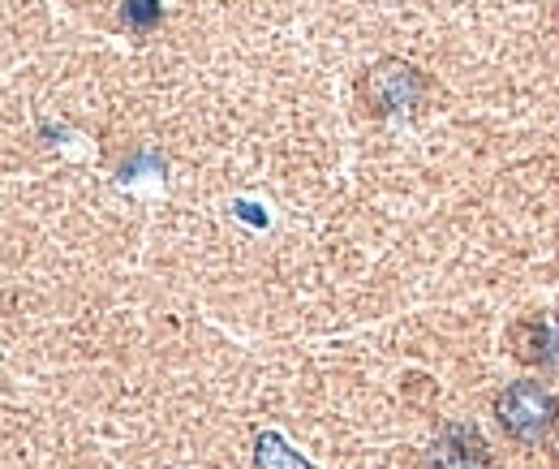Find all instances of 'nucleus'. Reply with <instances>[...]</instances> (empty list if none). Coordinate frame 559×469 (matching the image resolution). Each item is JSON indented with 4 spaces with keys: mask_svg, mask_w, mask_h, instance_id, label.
I'll use <instances>...</instances> for the list:
<instances>
[{
    "mask_svg": "<svg viewBox=\"0 0 559 469\" xmlns=\"http://www.w3.org/2000/svg\"><path fill=\"white\" fill-rule=\"evenodd\" d=\"M159 13H164L159 0H126V13H121V17H126L134 31H146L151 22H159Z\"/></svg>",
    "mask_w": 559,
    "mask_h": 469,
    "instance_id": "5",
    "label": "nucleus"
},
{
    "mask_svg": "<svg viewBox=\"0 0 559 469\" xmlns=\"http://www.w3.org/2000/svg\"><path fill=\"white\" fill-rule=\"evenodd\" d=\"M439 469H487V466H483V461H465V457H461V461H448V466H439Z\"/></svg>",
    "mask_w": 559,
    "mask_h": 469,
    "instance_id": "6",
    "label": "nucleus"
},
{
    "mask_svg": "<svg viewBox=\"0 0 559 469\" xmlns=\"http://www.w3.org/2000/svg\"><path fill=\"white\" fill-rule=\"evenodd\" d=\"M421 95H426V78L409 61H379V66L366 73V99L383 117L418 108Z\"/></svg>",
    "mask_w": 559,
    "mask_h": 469,
    "instance_id": "2",
    "label": "nucleus"
},
{
    "mask_svg": "<svg viewBox=\"0 0 559 469\" xmlns=\"http://www.w3.org/2000/svg\"><path fill=\"white\" fill-rule=\"evenodd\" d=\"M495 418L516 444H547L559 426V397L538 379H516L495 397Z\"/></svg>",
    "mask_w": 559,
    "mask_h": 469,
    "instance_id": "1",
    "label": "nucleus"
},
{
    "mask_svg": "<svg viewBox=\"0 0 559 469\" xmlns=\"http://www.w3.org/2000/svg\"><path fill=\"white\" fill-rule=\"evenodd\" d=\"M530 332H534V344H530L525 357L559 379V315H543L538 324H530Z\"/></svg>",
    "mask_w": 559,
    "mask_h": 469,
    "instance_id": "4",
    "label": "nucleus"
},
{
    "mask_svg": "<svg viewBox=\"0 0 559 469\" xmlns=\"http://www.w3.org/2000/svg\"><path fill=\"white\" fill-rule=\"evenodd\" d=\"M254 469H319L306 453H297L280 431H259L254 435Z\"/></svg>",
    "mask_w": 559,
    "mask_h": 469,
    "instance_id": "3",
    "label": "nucleus"
}]
</instances>
